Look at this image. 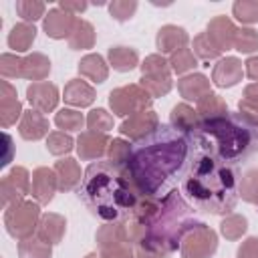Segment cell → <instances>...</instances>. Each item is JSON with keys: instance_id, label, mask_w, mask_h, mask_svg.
Masks as SVG:
<instances>
[{"instance_id": "obj_42", "label": "cell", "mask_w": 258, "mask_h": 258, "mask_svg": "<svg viewBox=\"0 0 258 258\" xmlns=\"http://www.w3.org/2000/svg\"><path fill=\"white\" fill-rule=\"evenodd\" d=\"M16 10L20 12L24 20H36L42 16L44 4L42 2H16Z\"/></svg>"}, {"instance_id": "obj_27", "label": "cell", "mask_w": 258, "mask_h": 258, "mask_svg": "<svg viewBox=\"0 0 258 258\" xmlns=\"http://www.w3.org/2000/svg\"><path fill=\"white\" fill-rule=\"evenodd\" d=\"M198 113L202 119H212V117H220V115H226L228 109H226V103L214 95V93H208L206 97H202L198 101Z\"/></svg>"}, {"instance_id": "obj_47", "label": "cell", "mask_w": 258, "mask_h": 258, "mask_svg": "<svg viewBox=\"0 0 258 258\" xmlns=\"http://www.w3.org/2000/svg\"><path fill=\"white\" fill-rule=\"evenodd\" d=\"M238 258H258V238H248L238 248Z\"/></svg>"}, {"instance_id": "obj_39", "label": "cell", "mask_w": 258, "mask_h": 258, "mask_svg": "<svg viewBox=\"0 0 258 258\" xmlns=\"http://www.w3.org/2000/svg\"><path fill=\"white\" fill-rule=\"evenodd\" d=\"M246 228H248L246 226V218H242V216H230V218H226L222 222V234L226 238H230V240L240 238L246 232Z\"/></svg>"}, {"instance_id": "obj_14", "label": "cell", "mask_w": 258, "mask_h": 258, "mask_svg": "<svg viewBox=\"0 0 258 258\" xmlns=\"http://www.w3.org/2000/svg\"><path fill=\"white\" fill-rule=\"evenodd\" d=\"M242 77V62L234 56L222 58L214 69V83L218 87H232Z\"/></svg>"}, {"instance_id": "obj_34", "label": "cell", "mask_w": 258, "mask_h": 258, "mask_svg": "<svg viewBox=\"0 0 258 258\" xmlns=\"http://www.w3.org/2000/svg\"><path fill=\"white\" fill-rule=\"evenodd\" d=\"M240 194L244 200L258 206V169H252L244 175L242 185H240Z\"/></svg>"}, {"instance_id": "obj_24", "label": "cell", "mask_w": 258, "mask_h": 258, "mask_svg": "<svg viewBox=\"0 0 258 258\" xmlns=\"http://www.w3.org/2000/svg\"><path fill=\"white\" fill-rule=\"evenodd\" d=\"M95 40V30L87 20H77V26L73 30V34L69 36V44L73 50L79 48H91Z\"/></svg>"}, {"instance_id": "obj_12", "label": "cell", "mask_w": 258, "mask_h": 258, "mask_svg": "<svg viewBox=\"0 0 258 258\" xmlns=\"http://www.w3.org/2000/svg\"><path fill=\"white\" fill-rule=\"evenodd\" d=\"M75 26H77L75 16L69 14V12H64V10H58V8L50 10L48 16H46V20H44V30H46V34L52 36V38L71 36L73 30H75Z\"/></svg>"}, {"instance_id": "obj_5", "label": "cell", "mask_w": 258, "mask_h": 258, "mask_svg": "<svg viewBox=\"0 0 258 258\" xmlns=\"http://www.w3.org/2000/svg\"><path fill=\"white\" fill-rule=\"evenodd\" d=\"M181 254L185 258H210L216 250V234L202 222H196L181 238Z\"/></svg>"}, {"instance_id": "obj_11", "label": "cell", "mask_w": 258, "mask_h": 258, "mask_svg": "<svg viewBox=\"0 0 258 258\" xmlns=\"http://www.w3.org/2000/svg\"><path fill=\"white\" fill-rule=\"evenodd\" d=\"M236 32H238L236 26H234L226 16L214 18V20L210 22V26H208V36H210V40L218 46L220 52L232 48L234 38H236Z\"/></svg>"}, {"instance_id": "obj_31", "label": "cell", "mask_w": 258, "mask_h": 258, "mask_svg": "<svg viewBox=\"0 0 258 258\" xmlns=\"http://www.w3.org/2000/svg\"><path fill=\"white\" fill-rule=\"evenodd\" d=\"M194 52H196L200 58H204V60H212V58L220 56V50H218V46L210 40L208 32L196 36V40H194Z\"/></svg>"}, {"instance_id": "obj_10", "label": "cell", "mask_w": 258, "mask_h": 258, "mask_svg": "<svg viewBox=\"0 0 258 258\" xmlns=\"http://www.w3.org/2000/svg\"><path fill=\"white\" fill-rule=\"evenodd\" d=\"M26 95H28V101L32 103V107H36L40 113L52 111L56 107V103H58V89L54 85H48V83L30 85Z\"/></svg>"}, {"instance_id": "obj_35", "label": "cell", "mask_w": 258, "mask_h": 258, "mask_svg": "<svg viewBox=\"0 0 258 258\" xmlns=\"http://www.w3.org/2000/svg\"><path fill=\"white\" fill-rule=\"evenodd\" d=\"M194 67H196V56H194V52L189 48L183 46V48H179V50H175L171 54V69L175 73H185V71H189Z\"/></svg>"}, {"instance_id": "obj_17", "label": "cell", "mask_w": 258, "mask_h": 258, "mask_svg": "<svg viewBox=\"0 0 258 258\" xmlns=\"http://www.w3.org/2000/svg\"><path fill=\"white\" fill-rule=\"evenodd\" d=\"M48 131V121L40 111H26L20 123V135L24 139H40Z\"/></svg>"}, {"instance_id": "obj_21", "label": "cell", "mask_w": 258, "mask_h": 258, "mask_svg": "<svg viewBox=\"0 0 258 258\" xmlns=\"http://www.w3.org/2000/svg\"><path fill=\"white\" fill-rule=\"evenodd\" d=\"M179 91L185 99L200 101L202 97H206L210 93V83L204 75H189V77L179 81Z\"/></svg>"}, {"instance_id": "obj_33", "label": "cell", "mask_w": 258, "mask_h": 258, "mask_svg": "<svg viewBox=\"0 0 258 258\" xmlns=\"http://www.w3.org/2000/svg\"><path fill=\"white\" fill-rule=\"evenodd\" d=\"M54 123H56L60 129L77 131V129H81V127H83L85 119H83V115H81V113H77V111H71V109H62V111H58V113H56V117H54Z\"/></svg>"}, {"instance_id": "obj_46", "label": "cell", "mask_w": 258, "mask_h": 258, "mask_svg": "<svg viewBox=\"0 0 258 258\" xmlns=\"http://www.w3.org/2000/svg\"><path fill=\"white\" fill-rule=\"evenodd\" d=\"M238 107H240V113H242V115H246L254 125H258V103H256V101L244 97Z\"/></svg>"}, {"instance_id": "obj_30", "label": "cell", "mask_w": 258, "mask_h": 258, "mask_svg": "<svg viewBox=\"0 0 258 258\" xmlns=\"http://www.w3.org/2000/svg\"><path fill=\"white\" fill-rule=\"evenodd\" d=\"M141 87L153 95V97H159V95H165L169 89H171V79L169 77H153V75H143L141 79Z\"/></svg>"}, {"instance_id": "obj_45", "label": "cell", "mask_w": 258, "mask_h": 258, "mask_svg": "<svg viewBox=\"0 0 258 258\" xmlns=\"http://www.w3.org/2000/svg\"><path fill=\"white\" fill-rule=\"evenodd\" d=\"M6 179H8V181H10L22 196L28 191V173H26V169H22V167H14Z\"/></svg>"}, {"instance_id": "obj_36", "label": "cell", "mask_w": 258, "mask_h": 258, "mask_svg": "<svg viewBox=\"0 0 258 258\" xmlns=\"http://www.w3.org/2000/svg\"><path fill=\"white\" fill-rule=\"evenodd\" d=\"M87 125H89V129H91L93 133H97V131L105 133V131H109V129L113 127V119L109 117V113H107L105 109H95V111L89 113Z\"/></svg>"}, {"instance_id": "obj_40", "label": "cell", "mask_w": 258, "mask_h": 258, "mask_svg": "<svg viewBox=\"0 0 258 258\" xmlns=\"http://www.w3.org/2000/svg\"><path fill=\"white\" fill-rule=\"evenodd\" d=\"M46 147H48L50 153H54V155H62V153H69V151L73 149V139H71L69 135H64V133L54 131V133L48 135Z\"/></svg>"}, {"instance_id": "obj_51", "label": "cell", "mask_w": 258, "mask_h": 258, "mask_svg": "<svg viewBox=\"0 0 258 258\" xmlns=\"http://www.w3.org/2000/svg\"><path fill=\"white\" fill-rule=\"evenodd\" d=\"M244 95H246V99H252V101H256V103H258V83L248 85V87H246V91H244Z\"/></svg>"}, {"instance_id": "obj_22", "label": "cell", "mask_w": 258, "mask_h": 258, "mask_svg": "<svg viewBox=\"0 0 258 258\" xmlns=\"http://www.w3.org/2000/svg\"><path fill=\"white\" fill-rule=\"evenodd\" d=\"M64 234V220L56 214H46L42 216L40 222V238L46 240L48 244H58V240Z\"/></svg>"}, {"instance_id": "obj_4", "label": "cell", "mask_w": 258, "mask_h": 258, "mask_svg": "<svg viewBox=\"0 0 258 258\" xmlns=\"http://www.w3.org/2000/svg\"><path fill=\"white\" fill-rule=\"evenodd\" d=\"M198 149L214 153L232 163L258 149V125L242 113H226L212 119H202L191 135Z\"/></svg>"}, {"instance_id": "obj_9", "label": "cell", "mask_w": 258, "mask_h": 258, "mask_svg": "<svg viewBox=\"0 0 258 258\" xmlns=\"http://www.w3.org/2000/svg\"><path fill=\"white\" fill-rule=\"evenodd\" d=\"M157 127H159V123H157V115H155L153 111H141V113L131 115V119L125 121V123L121 125L119 131H121L123 135L131 137V139L139 141V139L147 137L149 133H153Z\"/></svg>"}, {"instance_id": "obj_48", "label": "cell", "mask_w": 258, "mask_h": 258, "mask_svg": "<svg viewBox=\"0 0 258 258\" xmlns=\"http://www.w3.org/2000/svg\"><path fill=\"white\" fill-rule=\"evenodd\" d=\"M2 109H4V113H2V125L6 127V125H10V123L18 117V113H20V103L14 101L10 107H8V103H2Z\"/></svg>"}, {"instance_id": "obj_7", "label": "cell", "mask_w": 258, "mask_h": 258, "mask_svg": "<svg viewBox=\"0 0 258 258\" xmlns=\"http://www.w3.org/2000/svg\"><path fill=\"white\" fill-rule=\"evenodd\" d=\"M99 246H101V256L103 258H133L131 252V240L127 236L125 226L111 224L99 230L97 234Z\"/></svg>"}, {"instance_id": "obj_18", "label": "cell", "mask_w": 258, "mask_h": 258, "mask_svg": "<svg viewBox=\"0 0 258 258\" xmlns=\"http://www.w3.org/2000/svg\"><path fill=\"white\" fill-rule=\"evenodd\" d=\"M93 99H95V91L81 79H73L64 87V101L75 107H87L93 103Z\"/></svg>"}, {"instance_id": "obj_19", "label": "cell", "mask_w": 258, "mask_h": 258, "mask_svg": "<svg viewBox=\"0 0 258 258\" xmlns=\"http://www.w3.org/2000/svg\"><path fill=\"white\" fill-rule=\"evenodd\" d=\"M105 145H107V137L103 133H83L79 137V145H77V151L81 157L85 159H93V157H99L103 155L105 151Z\"/></svg>"}, {"instance_id": "obj_52", "label": "cell", "mask_w": 258, "mask_h": 258, "mask_svg": "<svg viewBox=\"0 0 258 258\" xmlns=\"http://www.w3.org/2000/svg\"><path fill=\"white\" fill-rule=\"evenodd\" d=\"M87 258H101V256H97V254H89Z\"/></svg>"}, {"instance_id": "obj_15", "label": "cell", "mask_w": 258, "mask_h": 258, "mask_svg": "<svg viewBox=\"0 0 258 258\" xmlns=\"http://www.w3.org/2000/svg\"><path fill=\"white\" fill-rule=\"evenodd\" d=\"M171 125L183 135H194L200 127L198 111H194L189 105H175L171 111Z\"/></svg>"}, {"instance_id": "obj_20", "label": "cell", "mask_w": 258, "mask_h": 258, "mask_svg": "<svg viewBox=\"0 0 258 258\" xmlns=\"http://www.w3.org/2000/svg\"><path fill=\"white\" fill-rule=\"evenodd\" d=\"M56 177H58V187L60 189H73L81 181V169L75 159H62L56 161L54 165Z\"/></svg>"}, {"instance_id": "obj_3", "label": "cell", "mask_w": 258, "mask_h": 258, "mask_svg": "<svg viewBox=\"0 0 258 258\" xmlns=\"http://www.w3.org/2000/svg\"><path fill=\"white\" fill-rule=\"evenodd\" d=\"M181 187L196 210L216 216L230 214L240 198V177L236 167L202 149H196Z\"/></svg>"}, {"instance_id": "obj_38", "label": "cell", "mask_w": 258, "mask_h": 258, "mask_svg": "<svg viewBox=\"0 0 258 258\" xmlns=\"http://www.w3.org/2000/svg\"><path fill=\"white\" fill-rule=\"evenodd\" d=\"M129 155H131V145L129 143H125L123 139H113L111 141V145H109V161L127 167Z\"/></svg>"}, {"instance_id": "obj_41", "label": "cell", "mask_w": 258, "mask_h": 258, "mask_svg": "<svg viewBox=\"0 0 258 258\" xmlns=\"http://www.w3.org/2000/svg\"><path fill=\"white\" fill-rule=\"evenodd\" d=\"M234 16L240 22H256L258 20V2H236Z\"/></svg>"}, {"instance_id": "obj_28", "label": "cell", "mask_w": 258, "mask_h": 258, "mask_svg": "<svg viewBox=\"0 0 258 258\" xmlns=\"http://www.w3.org/2000/svg\"><path fill=\"white\" fill-rule=\"evenodd\" d=\"M50 71V62L42 54H30L22 60V77L30 79H42Z\"/></svg>"}, {"instance_id": "obj_25", "label": "cell", "mask_w": 258, "mask_h": 258, "mask_svg": "<svg viewBox=\"0 0 258 258\" xmlns=\"http://www.w3.org/2000/svg\"><path fill=\"white\" fill-rule=\"evenodd\" d=\"M34 36H36L34 26L22 22V24H16L12 28V32L8 36V44H10L12 50H26L30 46V42L34 40Z\"/></svg>"}, {"instance_id": "obj_26", "label": "cell", "mask_w": 258, "mask_h": 258, "mask_svg": "<svg viewBox=\"0 0 258 258\" xmlns=\"http://www.w3.org/2000/svg\"><path fill=\"white\" fill-rule=\"evenodd\" d=\"M109 60L117 71H131L137 67V52L127 46H115L109 50Z\"/></svg>"}, {"instance_id": "obj_6", "label": "cell", "mask_w": 258, "mask_h": 258, "mask_svg": "<svg viewBox=\"0 0 258 258\" xmlns=\"http://www.w3.org/2000/svg\"><path fill=\"white\" fill-rule=\"evenodd\" d=\"M109 103H111V109L115 111V115L125 117V115H135V111L141 113V109H145L151 103V97L145 89L131 85V87L111 91Z\"/></svg>"}, {"instance_id": "obj_43", "label": "cell", "mask_w": 258, "mask_h": 258, "mask_svg": "<svg viewBox=\"0 0 258 258\" xmlns=\"http://www.w3.org/2000/svg\"><path fill=\"white\" fill-rule=\"evenodd\" d=\"M0 71L4 77H22V60L18 56L12 54H4L2 56V64Z\"/></svg>"}, {"instance_id": "obj_49", "label": "cell", "mask_w": 258, "mask_h": 258, "mask_svg": "<svg viewBox=\"0 0 258 258\" xmlns=\"http://www.w3.org/2000/svg\"><path fill=\"white\" fill-rule=\"evenodd\" d=\"M246 75L254 81H258V56H252L246 60Z\"/></svg>"}, {"instance_id": "obj_44", "label": "cell", "mask_w": 258, "mask_h": 258, "mask_svg": "<svg viewBox=\"0 0 258 258\" xmlns=\"http://www.w3.org/2000/svg\"><path fill=\"white\" fill-rule=\"evenodd\" d=\"M135 8H137V2H113V4L109 6L111 16L117 18V20H127V18H131V14L135 12Z\"/></svg>"}, {"instance_id": "obj_13", "label": "cell", "mask_w": 258, "mask_h": 258, "mask_svg": "<svg viewBox=\"0 0 258 258\" xmlns=\"http://www.w3.org/2000/svg\"><path fill=\"white\" fill-rule=\"evenodd\" d=\"M56 179L58 177L52 169L40 167V169L34 171V175H32V194L40 204H48L52 200L54 189H56Z\"/></svg>"}, {"instance_id": "obj_8", "label": "cell", "mask_w": 258, "mask_h": 258, "mask_svg": "<svg viewBox=\"0 0 258 258\" xmlns=\"http://www.w3.org/2000/svg\"><path fill=\"white\" fill-rule=\"evenodd\" d=\"M36 218H38V206H36V204H32V202L16 204V206H14L12 210H8V214H6L8 232H10L12 236H18V238L30 236L32 230H34Z\"/></svg>"}, {"instance_id": "obj_23", "label": "cell", "mask_w": 258, "mask_h": 258, "mask_svg": "<svg viewBox=\"0 0 258 258\" xmlns=\"http://www.w3.org/2000/svg\"><path fill=\"white\" fill-rule=\"evenodd\" d=\"M79 71L95 83H103L107 79V64H105L103 56H99V54H87L79 62Z\"/></svg>"}, {"instance_id": "obj_2", "label": "cell", "mask_w": 258, "mask_h": 258, "mask_svg": "<svg viewBox=\"0 0 258 258\" xmlns=\"http://www.w3.org/2000/svg\"><path fill=\"white\" fill-rule=\"evenodd\" d=\"M79 196L91 214L107 224H123L131 220L143 198L127 167L113 161L91 163L85 171Z\"/></svg>"}, {"instance_id": "obj_29", "label": "cell", "mask_w": 258, "mask_h": 258, "mask_svg": "<svg viewBox=\"0 0 258 258\" xmlns=\"http://www.w3.org/2000/svg\"><path fill=\"white\" fill-rule=\"evenodd\" d=\"M20 256L22 258H48L50 256V244L46 240H42L40 236L38 238H30V240H24L20 244Z\"/></svg>"}, {"instance_id": "obj_50", "label": "cell", "mask_w": 258, "mask_h": 258, "mask_svg": "<svg viewBox=\"0 0 258 258\" xmlns=\"http://www.w3.org/2000/svg\"><path fill=\"white\" fill-rule=\"evenodd\" d=\"M85 8H87V4H85V2H81V4H79V2H60V10H64V12H67V10L83 12Z\"/></svg>"}, {"instance_id": "obj_16", "label": "cell", "mask_w": 258, "mask_h": 258, "mask_svg": "<svg viewBox=\"0 0 258 258\" xmlns=\"http://www.w3.org/2000/svg\"><path fill=\"white\" fill-rule=\"evenodd\" d=\"M187 42V34L183 28L177 26H163L157 34V48L161 52H175L183 48Z\"/></svg>"}, {"instance_id": "obj_32", "label": "cell", "mask_w": 258, "mask_h": 258, "mask_svg": "<svg viewBox=\"0 0 258 258\" xmlns=\"http://www.w3.org/2000/svg\"><path fill=\"white\" fill-rule=\"evenodd\" d=\"M234 46L236 50L240 52H252L258 48V32L252 30V28H242L236 32V38H234Z\"/></svg>"}, {"instance_id": "obj_1", "label": "cell", "mask_w": 258, "mask_h": 258, "mask_svg": "<svg viewBox=\"0 0 258 258\" xmlns=\"http://www.w3.org/2000/svg\"><path fill=\"white\" fill-rule=\"evenodd\" d=\"M187 137L173 125H159L131 147L127 171L145 198H159L187 157Z\"/></svg>"}, {"instance_id": "obj_37", "label": "cell", "mask_w": 258, "mask_h": 258, "mask_svg": "<svg viewBox=\"0 0 258 258\" xmlns=\"http://www.w3.org/2000/svg\"><path fill=\"white\" fill-rule=\"evenodd\" d=\"M141 73L143 75H153V77H169V67L165 62L163 56H147L145 62L141 64Z\"/></svg>"}]
</instances>
